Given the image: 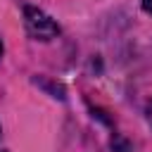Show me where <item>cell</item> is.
<instances>
[{"label": "cell", "instance_id": "cell-1", "mask_svg": "<svg viewBox=\"0 0 152 152\" xmlns=\"http://www.w3.org/2000/svg\"><path fill=\"white\" fill-rule=\"evenodd\" d=\"M24 26H26V33H28L33 40H43V43H45V40H52V38L59 36L57 21H55L50 14H45L43 10L31 7V5L24 7Z\"/></svg>", "mask_w": 152, "mask_h": 152}, {"label": "cell", "instance_id": "cell-2", "mask_svg": "<svg viewBox=\"0 0 152 152\" xmlns=\"http://www.w3.org/2000/svg\"><path fill=\"white\" fill-rule=\"evenodd\" d=\"M145 114H147V124L152 126V100L147 102V109H145Z\"/></svg>", "mask_w": 152, "mask_h": 152}, {"label": "cell", "instance_id": "cell-3", "mask_svg": "<svg viewBox=\"0 0 152 152\" xmlns=\"http://www.w3.org/2000/svg\"><path fill=\"white\" fill-rule=\"evenodd\" d=\"M142 10H145L147 14H152V0H142Z\"/></svg>", "mask_w": 152, "mask_h": 152}, {"label": "cell", "instance_id": "cell-4", "mask_svg": "<svg viewBox=\"0 0 152 152\" xmlns=\"http://www.w3.org/2000/svg\"><path fill=\"white\" fill-rule=\"evenodd\" d=\"M0 57H2V40H0Z\"/></svg>", "mask_w": 152, "mask_h": 152}, {"label": "cell", "instance_id": "cell-5", "mask_svg": "<svg viewBox=\"0 0 152 152\" xmlns=\"http://www.w3.org/2000/svg\"><path fill=\"white\" fill-rule=\"evenodd\" d=\"M0 152H5V150H0Z\"/></svg>", "mask_w": 152, "mask_h": 152}]
</instances>
